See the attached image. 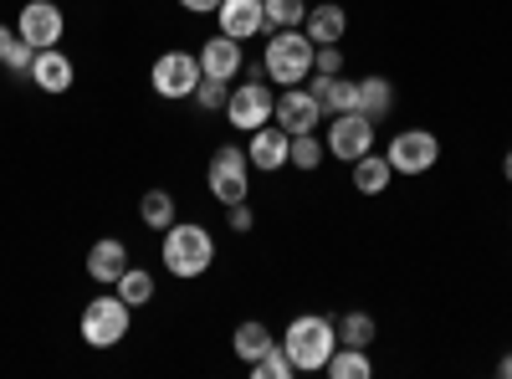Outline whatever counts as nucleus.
I'll use <instances>...</instances> for the list:
<instances>
[{
    "label": "nucleus",
    "instance_id": "423d86ee",
    "mask_svg": "<svg viewBox=\"0 0 512 379\" xmlns=\"http://www.w3.org/2000/svg\"><path fill=\"white\" fill-rule=\"evenodd\" d=\"M369 149H374V118H364L359 108L354 113H333V123H328V154L354 164Z\"/></svg>",
    "mask_w": 512,
    "mask_h": 379
},
{
    "label": "nucleus",
    "instance_id": "72a5a7b5",
    "mask_svg": "<svg viewBox=\"0 0 512 379\" xmlns=\"http://www.w3.org/2000/svg\"><path fill=\"white\" fill-rule=\"evenodd\" d=\"M497 374H502V379H512V354H502V359H497Z\"/></svg>",
    "mask_w": 512,
    "mask_h": 379
},
{
    "label": "nucleus",
    "instance_id": "c85d7f7f",
    "mask_svg": "<svg viewBox=\"0 0 512 379\" xmlns=\"http://www.w3.org/2000/svg\"><path fill=\"white\" fill-rule=\"evenodd\" d=\"M190 98H195L200 108H226V98H231V82H221V77H200Z\"/></svg>",
    "mask_w": 512,
    "mask_h": 379
},
{
    "label": "nucleus",
    "instance_id": "2eb2a0df",
    "mask_svg": "<svg viewBox=\"0 0 512 379\" xmlns=\"http://www.w3.org/2000/svg\"><path fill=\"white\" fill-rule=\"evenodd\" d=\"M241 41L236 36H210L205 47H200V77H221V82H231L236 72H241Z\"/></svg>",
    "mask_w": 512,
    "mask_h": 379
},
{
    "label": "nucleus",
    "instance_id": "a878e982",
    "mask_svg": "<svg viewBox=\"0 0 512 379\" xmlns=\"http://www.w3.org/2000/svg\"><path fill=\"white\" fill-rule=\"evenodd\" d=\"M262 11H267V26H272V31H292V26L308 21L303 0H262Z\"/></svg>",
    "mask_w": 512,
    "mask_h": 379
},
{
    "label": "nucleus",
    "instance_id": "cd10ccee",
    "mask_svg": "<svg viewBox=\"0 0 512 379\" xmlns=\"http://www.w3.org/2000/svg\"><path fill=\"white\" fill-rule=\"evenodd\" d=\"M328 154V144H318L313 134H292V149H287V164H297V170H318Z\"/></svg>",
    "mask_w": 512,
    "mask_h": 379
},
{
    "label": "nucleus",
    "instance_id": "a211bd4d",
    "mask_svg": "<svg viewBox=\"0 0 512 379\" xmlns=\"http://www.w3.org/2000/svg\"><path fill=\"white\" fill-rule=\"evenodd\" d=\"M344 26H349V16L338 11V6H318V11H308V21H303V31H308L313 47H333V41H344Z\"/></svg>",
    "mask_w": 512,
    "mask_h": 379
},
{
    "label": "nucleus",
    "instance_id": "1a4fd4ad",
    "mask_svg": "<svg viewBox=\"0 0 512 379\" xmlns=\"http://www.w3.org/2000/svg\"><path fill=\"white\" fill-rule=\"evenodd\" d=\"M149 82H154V93L159 98H190L195 93V82H200V57H190V52H164L159 62H154V72H149Z\"/></svg>",
    "mask_w": 512,
    "mask_h": 379
},
{
    "label": "nucleus",
    "instance_id": "f8f14e48",
    "mask_svg": "<svg viewBox=\"0 0 512 379\" xmlns=\"http://www.w3.org/2000/svg\"><path fill=\"white\" fill-rule=\"evenodd\" d=\"M287 149H292V134L282 129H272V123H262V129L251 134V144H246V159H251V170H262V175H272V170H282L287 164Z\"/></svg>",
    "mask_w": 512,
    "mask_h": 379
},
{
    "label": "nucleus",
    "instance_id": "2f4dec72",
    "mask_svg": "<svg viewBox=\"0 0 512 379\" xmlns=\"http://www.w3.org/2000/svg\"><path fill=\"white\" fill-rule=\"evenodd\" d=\"M231 231H251V210H246V200L231 205Z\"/></svg>",
    "mask_w": 512,
    "mask_h": 379
},
{
    "label": "nucleus",
    "instance_id": "473e14b6",
    "mask_svg": "<svg viewBox=\"0 0 512 379\" xmlns=\"http://www.w3.org/2000/svg\"><path fill=\"white\" fill-rule=\"evenodd\" d=\"M180 6H185V11H216L221 0H180Z\"/></svg>",
    "mask_w": 512,
    "mask_h": 379
},
{
    "label": "nucleus",
    "instance_id": "7c9ffc66",
    "mask_svg": "<svg viewBox=\"0 0 512 379\" xmlns=\"http://www.w3.org/2000/svg\"><path fill=\"white\" fill-rule=\"evenodd\" d=\"M16 41H21V36H16L11 26H0V67L11 62V52H16Z\"/></svg>",
    "mask_w": 512,
    "mask_h": 379
},
{
    "label": "nucleus",
    "instance_id": "6ab92c4d",
    "mask_svg": "<svg viewBox=\"0 0 512 379\" xmlns=\"http://www.w3.org/2000/svg\"><path fill=\"white\" fill-rule=\"evenodd\" d=\"M390 159H384V154H364V159H354V190L359 195H384V190H390Z\"/></svg>",
    "mask_w": 512,
    "mask_h": 379
},
{
    "label": "nucleus",
    "instance_id": "39448f33",
    "mask_svg": "<svg viewBox=\"0 0 512 379\" xmlns=\"http://www.w3.org/2000/svg\"><path fill=\"white\" fill-rule=\"evenodd\" d=\"M210 195H216L221 205H241L251 195V159H246V149L226 144V149L210 154Z\"/></svg>",
    "mask_w": 512,
    "mask_h": 379
},
{
    "label": "nucleus",
    "instance_id": "5701e85b",
    "mask_svg": "<svg viewBox=\"0 0 512 379\" xmlns=\"http://www.w3.org/2000/svg\"><path fill=\"white\" fill-rule=\"evenodd\" d=\"M113 287H118V298H123L128 308H144V303L154 298V277H149V272H139V267H128Z\"/></svg>",
    "mask_w": 512,
    "mask_h": 379
},
{
    "label": "nucleus",
    "instance_id": "0eeeda50",
    "mask_svg": "<svg viewBox=\"0 0 512 379\" xmlns=\"http://www.w3.org/2000/svg\"><path fill=\"white\" fill-rule=\"evenodd\" d=\"M384 159H390L395 175H425L441 159V139L431 129H405L400 139H390V154Z\"/></svg>",
    "mask_w": 512,
    "mask_h": 379
},
{
    "label": "nucleus",
    "instance_id": "dca6fc26",
    "mask_svg": "<svg viewBox=\"0 0 512 379\" xmlns=\"http://www.w3.org/2000/svg\"><path fill=\"white\" fill-rule=\"evenodd\" d=\"M72 77H77V72H72V57H62L57 47L36 52V62H31V82H36L41 93H52V98L67 93V88H72Z\"/></svg>",
    "mask_w": 512,
    "mask_h": 379
},
{
    "label": "nucleus",
    "instance_id": "f704fd0d",
    "mask_svg": "<svg viewBox=\"0 0 512 379\" xmlns=\"http://www.w3.org/2000/svg\"><path fill=\"white\" fill-rule=\"evenodd\" d=\"M502 175L512 180V149H507V159H502Z\"/></svg>",
    "mask_w": 512,
    "mask_h": 379
},
{
    "label": "nucleus",
    "instance_id": "f03ea898",
    "mask_svg": "<svg viewBox=\"0 0 512 379\" xmlns=\"http://www.w3.org/2000/svg\"><path fill=\"white\" fill-rule=\"evenodd\" d=\"M210 262H216V241H210L205 226L175 221L164 231V267H169V277H200Z\"/></svg>",
    "mask_w": 512,
    "mask_h": 379
},
{
    "label": "nucleus",
    "instance_id": "9b49d317",
    "mask_svg": "<svg viewBox=\"0 0 512 379\" xmlns=\"http://www.w3.org/2000/svg\"><path fill=\"white\" fill-rule=\"evenodd\" d=\"M287 134H313L318 129V118H323V108H318V98L297 82V88H287L282 98H277V113H272Z\"/></svg>",
    "mask_w": 512,
    "mask_h": 379
},
{
    "label": "nucleus",
    "instance_id": "6e6552de",
    "mask_svg": "<svg viewBox=\"0 0 512 379\" xmlns=\"http://www.w3.org/2000/svg\"><path fill=\"white\" fill-rule=\"evenodd\" d=\"M272 113H277V98L256 77L246 82V88H231V98H226V118H231V129H241V134H256L262 123H272Z\"/></svg>",
    "mask_w": 512,
    "mask_h": 379
},
{
    "label": "nucleus",
    "instance_id": "b1692460",
    "mask_svg": "<svg viewBox=\"0 0 512 379\" xmlns=\"http://www.w3.org/2000/svg\"><path fill=\"white\" fill-rule=\"evenodd\" d=\"M231 344H236V354L251 364V359H262V354L272 349V333H267V323H241Z\"/></svg>",
    "mask_w": 512,
    "mask_h": 379
},
{
    "label": "nucleus",
    "instance_id": "f257e3e1",
    "mask_svg": "<svg viewBox=\"0 0 512 379\" xmlns=\"http://www.w3.org/2000/svg\"><path fill=\"white\" fill-rule=\"evenodd\" d=\"M282 349L292 354V364L303 369V374L328 369V359H333V349H338V328H333L328 318H318V313H303V318L287 323Z\"/></svg>",
    "mask_w": 512,
    "mask_h": 379
},
{
    "label": "nucleus",
    "instance_id": "aec40b11",
    "mask_svg": "<svg viewBox=\"0 0 512 379\" xmlns=\"http://www.w3.org/2000/svg\"><path fill=\"white\" fill-rule=\"evenodd\" d=\"M390 103H395V88H390V82H384V77H364L359 82V113L364 118H384V113H390Z\"/></svg>",
    "mask_w": 512,
    "mask_h": 379
},
{
    "label": "nucleus",
    "instance_id": "c756f323",
    "mask_svg": "<svg viewBox=\"0 0 512 379\" xmlns=\"http://www.w3.org/2000/svg\"><path fill=\"white\" fill-rule=\"evenodd\" d=\"M338 67H344V52H338V41H333V47H318V52H313V72L338 77Z\"/></svg>",
    "mask_w": 512,
    "mask_h": 379
},
{
    "label": "nucleus",
    "instance_id": "412c9836",
    "mask_svg": "<svg viewBox=\"0 0 512 379\" xmlns=\"http://www.w3.org/2000/svg\"><path fill=\"white\" fill-rule=\"evenodd\" d=\"M328 374L333 379H369L374 374V364H369V349H333V359H328Z\"/></svg>",
    "mask_w": 512,
    "mask_h": 379
},
{
    "label": "nucleus",
    "instance_id": "393cba45",
    "mask_svg": "<svg viewBox=\"0 0 512 379\" xmlns=\"http://www.w3.org/2000/svg\"><path fill=\"white\" fill-rule=\"evenodd\" d=\"M292 374H297V364L282 344H272L262 359H251V379H292Z\"/></svg>",
    "mask_w": 512,
    "mask_h": 379
},
{
    "label": "nucleus",
    "instance_id": "f3484780",
    "mask_svg": "<svg viewBox=\"0 0 512 379\" xmlns=\"http://www.w3.org/2000/svg\"><path fill=\"white\" fill-rule=\"evenodd\" d=\"M123 272H128V246H123L118 236L93 241V251H88V277H93V282H118Z\"/></svg>",
    "mask_w": 512,
    "mask_h": 379
},
{
    "label": "nucleus",
    "instance_id": "bb28decb",
    "mask_svg": "<svg viewBox=\"0 0 512 379\" xmlns=\"http://www.w3.org/2000/svg\"><path fill=\"white\" fill-rule=\"evenodd\" d=\"M338 344L369 349V344H374V318H369V313H344V318H338Z\"/></svg>",
    "mask_w": 512,
    "mask_h": 379
},
{
    "label": "nucleus",
    "instance_id": "20e7f679",
    "mask_svg": "<svg viewBox=\"0 0 512 379\" xmlns=\"http://www.w3.org/2000/svg\"><path fill=\"white\" fill-rule=\"evenodd\" d=\"M128 323H134V308H128L118 292L113 298H93L88 313H82V344H93V349H113L123 344V333Z\"/></svg>",
    "mask_w": 512,
    "mask_h": 379
},
{
    "label": "nucleus",
    "instance_id": "9d476101",
    "mask_svg": "<svg viewBox=\"0 0 512 379\" xmlns=\"http://www.w3.org/2000/svg\"><path fill=\"white\" fill-rule=\"evenodd\" d=\"M16 36L36 52L57 47L62 41V11L52 6V0H31V6H21V16H16Z\"/></svg>",
    "mask_w": 512,
    "mask_h": 379
},
{
    "label": "nucleus",
    "instance_id": "4468645a",
    "mask_svg": "<svg viewBox=\"0 0 512 379\" xmlns=\"http://www.w3.org/2000/svg\"><path fill=\"white\" fill-rule=\"evenodd\" d=\"M308 93L318 98V108L333 118V113H354L359 108V82L349 77H328V72H313L308 77Z\"/></svg>",
    "mask_w": 512,
    "mask_h": 379
},
{
    "label": "nucleus",
    "instance_id": "7ed1b4c3",
    "mask_svg": "<svg viewBox=\"0 0 512 379\" xmlns=\"http://www.w3.org/2000/svg\"><path fill=\"white\" fill-rule=\"evenodd\" d=\"M313 41L303 26H292V31H277L267 41V77L282 82V88H297V82H308L313 77Z\"/></svg>",
    "mask_w": 512,
    "mask_h": 379
},
{
    "label": "nucleus",
    "instance_id": "4be33fe9",
    "mask_svg": "<svg viewBox=\"0 0 512 379\" xmlns=\"http://www.w3.org/2000/svg\"><path fill=\"white\" fill-rule=\"evenodd\" d=\"M139 216H144V226L169 231V226H175V195H169V190H149L139 200Z\"/></svg>",
    "mask_w": 512,
    "mask_h": 379
},
{
    "label": "nucleus",
    "instance_id": "ddd939ff",
    "mask_svg": "<svg viewBox=\"0 0 512 379\" xmlns=\"http://www.w3.org/2000/svg\"><path fill=\"white\" fill-rule=\"evenodd\" d=\"M216 26H221V36L246 41V36H256L267 26V11H262V0H221V6H216Z\"/></svg>",
    "mask_w": 512,
    "mask_h": 379
}]
</instances>
